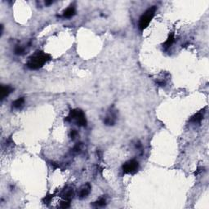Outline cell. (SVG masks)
Instances as JSON below:
<instances>
[{
  "label": "cell",
  "instance_id": "obj_1",
  "mask_svg": "<svg viewBox=\"0 0 209 209\" xmlns=\"http://www.w3.org/2000/svg\"><path fill=\"white\" fill-rule=\"evenodd\" d=\"M51 60V56L42 51H37L29 58L27 66L31 70H38Z\"/></svg>",
  "mask_w": 209,
  "mask_h": 209
},
{
  "label": "cell",
  "instance_id": "obj_2",
  "mask_svg": "<svg viewBox=\"0 0 209 209\" xmlns=\"http://www.w3.org/2000/svg\"><path fill=\"white\" fill-rule=\"evenodd\" d=\"M156 10H157V8H156L155 6L151 7L143 14L142 16H141V18L139 20V25H138L141 30H144L145 29L148 27L149 23L151 21V20L153 19V17L155 15Z\"/></svg>",
  "mask_w": 209,
  "mask_h": 209
},
{
  "label": "cell",
  "instance_id": "obj_3",
  "mask_svg": "<svg viewBox=\"0 0 209 209\" xmlns=\"http://www.w3.org/2000/svg\"><path fill=\"white\" fill-rule=\"evenodd\" d=\"M65 120H75L79 126H86L87 125V119H86L85 114L83 113V111L79 110V109L70 110V114L68 115V117H66Z\"/></svg>",
  "mask_w": 209,
  "mask_h": 209
},
{
  "label": "cell",
  "instance_id": "obj_4",
  "mask_svg": "<svg viewBox=\"0 0 209 209\" xmlns=\"http://www.w3.org/2000/svg\"><path fill=\"white\" fill-rule=\"evenodd\" d=\"M138 168H139V163L135 159L126 162L123 165V171L125 174H135L138 171Z\"/></svg>",
  "mask_w": 209,
  "mask_h": 209
},
{
  "label": "cell",
  "instance_id": "obj_5",
  "mask_svg": "<svg viewBox=\"0 0 209 209\" xmlns=\"http://www.w3.org/2000/svg\"><path fill=\"white\" fill-rule=\"evenodd\" d=\"M115 121H116V115L113 111L111 110L110 112V114H108L106 118H104V124H106L108 126H112V125H114L115 124Z\"/></svg>",
  "mask_w": 209,
  "mask_h": 209
},
{
  "label": "cell",
  "instance_id": "obj_6",
  "mask_svg": "<svg viewBox=\"0 0 209 209\" xmlns=\"http://www.w3.org/2000/svg\"><path fill=\"white\" fill-rule=\"evenodd\" d=\"M14 89L11 86H1V100L3 101V99L7 97L10 93L13 92Z\"/></svg>",
  "mask_w": 209,
  "mask_h": 209
},
{
  "label": "cell",
  "instance_id": "obj_7",
  "mask_svg": "<svg viewBox=\"0 0 209 209\" xmlns=\"http://www.w3.org/2000/svg\"><path fill=\"white\" fill-rule=\"evenodd\" d=\"M91 185L90 184H86L84 186L82 187L81 190H80V193H79V197L80 199H83V198H86V197L88 195L90 192H91Z\"/></svg>",
  "mask_w": 209,
  "mask_h": 209
},
{
  "label": "cell",
  "instance_id": "obj_8",
  "mask_svg": "<svg viewBox=\"0 0 209 209\" xmlns=\"http://www.w3.org/2000/svg\"><path fill=\"white\" fill-rule=\"evenodd\" d=\"M175 41V38H174V34L173 33H171L170 35H168V39L165 41V43L163 44V47L164 48V49H168L171 47L172 43H174Z\"/></svg>",
  "mask_w": 209,
  "mask_h": 209
},
{
  "label": "cell",
  "instance_id": "obj_9",
  "mask_svg": "<svg viewBox=\"0 0 209 209\" xmlns=\"http://www.w3.org/2000/svg\"><path fill=\"white\" fill-rule=\"evenodd\" d=\"M74 15H75V8L73 6H70V7H68L67 9L64 11L63 13V16L65 17V18H70Z\"/></svg>",
  "mask_w": 209,
  "mask_h": 209
},
{
  "label": "cell",
  "instance_id": "obj_10",
  "mask_svg": "<svg viewBox=\"0 0 209 209\" xmlns=\"http://www.w3.org/2000/svg\"><path fill=\"white\" fill-rule=\"evenodd\" d=\"M203 118V112L200 111V112H199V113H197V114H194V116H192L190 121V122H192V123L196 124V123H199V122H201Z\"/></svg>",
  "mask_w": 209,
  "mask_h": 209
},
{
  "label": "cell",
  "instance_id": "obj_11",
  "mask_svg": "<svg viewBox=\"0 0 209 209\" xmlns=\"http://www.w3.org/2000/svg\"><path fill=\"white\" fill-rule=\"evenodd\" d=\"M24 103H25L24 97H19L13 102V107H14L15 109H20L21 107H22Z\"/></svg>",
  "mask_w": 209,
  "mask_h": 209
},
{
  "label": "cell",
  "instance_id": "obj_12",
  "mask_svg": "<svg viewBox=\"0 0 209 209\" xmlns=\"http://www.w3.org/2000/svg\"><path fill=\"white\" fill-rule=\"evenodd\" d=\"M63 195V198L65 200H71V199L73 198L74 195V192H73V189H69V190H65L62 194Z\"/></svg>",
  "mask_w": 209,
  "mask_h": 209
},
{
  "label": "cell",
  "instance_id": "obj_13",
  "mask_svg": "<svg viewBox=\"0 0 209 209\" xmlns=\"http://www.w3.org/2000/svg\"><path fill=\"white\" fill-rule=\"evenodd\" d=\"M105 204H106V201L104 199H101L93 203V205L96 207H104L105 206Z\"/></svg>",
  "mask_w": 209,
  "mask_h": 209
},
{
  "label": "cell",
  "instance_id": "obj_14",
  "mask_svg": "<svg viewBox=\"0 0 209 209\" xmlns=\"http://www.w3.org/2000/svg\"><path fill=\"white\" fill-rule=\"evenodd\" d=\"M14 52L16 55H23L25 53V48L21 47V46H17L15 50H14Z\"/></svg>",
  "mask_w": 209,
  "mask_h": 209
},
{
  "label": "cell",
  "instance_id": "obj_15",
  "mask_svg": "<svg viewBox=\"0 0 209 209\" xmlns=\"http://www.w3.org/2000/svg\"><path fill=\"white\" fill-rule=\"evenodd\" d=\"M70 206V200L65 199V201L61 202V203H60V208H69Z\"/></svg>",
  "mask_w": 209,
  "mask_h": 209
},
{
  "label": "cell",
  "instance_id": "obj_16",
  "mask_svg": "<svg viewBox=\"0 0 209 209\" xmlns=\"http://www.w3.org/2000/svg\"><path fill=\"white\" fill-rule=\"evenodd\" d=\"M70 136H71V138H72V139H74V138H75V136H77L76 130H71Z\"/></svg>",
  "mask_w": 209,
  "mask_h": 209
},
{
  "label": "cell",
  "instance_id": "obj_17",
  "mask_svg": "<svg viewBox=\"0 0 209 209\" xmlns=\"http://www.w3.org/2000/svg\"><path fill=\"white\" fill-rule=\"evenodd\" d=\"M46 3L47 5H49V4H51V3H52V1H50V2H48V1H47V2H46V3Z\"/></svg>",
  "mask_w": 209,
  "mask_h": 209
}]
</instances>
